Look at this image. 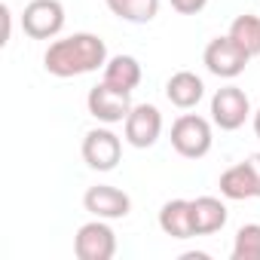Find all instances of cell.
<instances>
[{"label": "cell", "mask_w": 260, "mask_h": 260, "mask_svg": "<svg viewBox=\"0 0 260 260\" xmlns=\"http://www.w3.org/2000/svg\"><path fill=\"white\" fill-rule=\"evenodd\" d=\"M217 187H220V196H223V199H233V202L257 199V181H254V169H251L248 159L230 166V169L220 175Z\"/></svg>", "instance_id": "obj_13"}, {"label": "cell", "mask_w": 260, "mask_h": 260, "mask_svg": "<svg viewBox=\"0 0 260 260\" xmlns=\"http://www.w3.org/2000/svg\"><path fill=\"white\" fill-rule=\"evenodd\" d=\"M214 144V132H211V119L199 116V113H181L172 122V147L184 156V159H202Z\"/></svg>", "instance_id": "obj_2"}, {"label": "cell", "mask_w": 260, "mask_h": 260, "mask_svg": "<svg viewBox=\"0 0 260 260\" xmlns=\"http://www.w3.org/2000/svg\"><path fill=\"white\" fill-rule=\"evenodd\" d=\"M122 159V138L110 128H89L83 138V162L95 172H113Z\"/></svg>", "instance_id": "obj_7"}, {"label": "cell", "mask_w": 260, "mask_h": 260, "mask_svg": "<svg viewBox=\"0 0 260 260\" xmlns=\"http://www.w3.org/2000/svg\"><path fill=\"white\" fill-rule=\"evenodd\" d=\"M233 260H260V223H245L236 230Z\"/></svg>", "instance_id": "obj_18"}, {"label": "cell", "mask_w": 260, "mask_h": 260, "mask_svg": "<svg viewBox=\"0 0 260 260\" xmlns=\"http://www.w3.org/2000/svg\"><path fill=\"white\" fill-rule=\"evenodd\" d=\"M226 217H230V211L217 196H196L193 199V230H196V236L220 233L226 226Z\"/></svg>", "instance_id": "obj_14"}, {"label": "cell", "mask_w": 260, "mask_h": 260, "mask_svg": "<svg viewBox=\"0 0 260 260\" xmlns=\"http://www.w3.org/2000/svg\"><path fill=\"white\" fill-rule=\"evenodd\" d=\"M159 230L169 239H193V199H169L159 208Z\"/></svg>", "instance_id": "obj_11"}, {"label": "cell", "mask_w": 260, "mask_h": 260, "mask_svg": "<svg viewBox=\"0 0 260 260\" xmlns=\"http://www.w3.org/2000/svg\"><path fill=\"white\" fill-rule=\"evenodd\" d=\"M83 205L92 217H101V220H119V217H128V211H132L128 193H122L119 187H110V184L89 187L83 196Z\"/></svg>", "instance_id": "obj_10"}, {"label": "cell", "mask_w": 260, "mask_h": 260, "mask_svg": "<svg viewBox=\"0 0 260 260\" xmlns=\"http://www.w3.org/2000/svg\"><path fill=\"white\" fill-rule=\"evenodd\" d=\"M251 58L254 55H260V19L254 16V13H245V16H236L233 19V25H230V31H226Z\"/></svg>", "instance_id": "obj_17"}, {"label": "cell", "mask_w": 260, "mask_h": 260, "mask_svg": "<svg viewBox=\"0 0 260 260\" xmlns=\"http://www.w3.org/2000/svg\"><path fill=\"white\" fill-rule=\"evenodd\" d=\"M251 122H254V135L260 138V107H257V110L251 113Z\"/></svg>", "instance_id": "obj_22"}, {"label": "cell", "mask_w": 260, "mask_h": 260, "mask_svg": "<svg viewBox=\"0 0 260 260\" xmlns=\"http://www.w3.org/2000/svg\"><path fill=\"white\" fill-rule=\"evenodd\" d=\"M251 116V101L245 95V89L239 86H220L211 95V122L220 128V132H236L242 128Z\"/></svg>", "instance_id": "obj_4"}, {"label": "cell", "mask_w": 260, "mask_h": 260, "mask_svg": "<svg viewBox=\"0 0 260 260\" xmlns=\"http://www.w3.org/2000/svg\"><path fill=\"white\" fill-rule=\"evenodd\" d=\"M166 98L178 107V110H193L202 98H205V83L202 77H196L193 71H178L169 77L166 83Z\"/></svg>", "instance_id": "obj_12"}, {"label": "cell", "mask_w": 260, "mask_h": 260, "mask_svg": "<svg viewBox=\"0 0 260 260\" xmlns=\"http://www.w3.org/2000/svg\"><path fill=\"white\" fill-rule=\"evenodd\" d=\"M202 61H205L208 74H214V77H220V80H236V77L248 68L251 55H248L230 34H223V37L208 40V46H205V52H202Z\"/></svg>", "instance_id": "obj_3"}, {"label": "cell", "mask_w": 260, "mask_h": 260, "mask_svg": "<svg viewBox=\"0 0 260 260\" xmlns=\"http://www.w3.org/2000/svg\"><path fill=\"white\" fill-rule=\"evenodd\" d=\"M169 4H172V10L181 13V16H196V13H202V10L208 7V0H169Z\"/></svg>", "instance_id": "obj_19"}, {"label": "cell", "mask_w": 260, "mask_h": 260, "mask_svg": "<svg viewBox=\"0 0 260 260\" xmlns=\"http://www.w3.org/2000/svg\"><path fill=\"white\" fill-rule=\"evenodd\" d=\"M74 254L80 260H110L116 254V233L110 230L107 220L95 217L83 223L74 236Z\"/></svg>", "instance_id": "obj_9"}, {"label": "cell", "mask_w": 260, "mask_h": 260, "mask_svg": "<svg viewBox=\"0 0 260 260\" xmlns=\"http://www.w3.org/2000/svg\"><path fill=\"white\" fill-rule=\"evenodd\" d=\"M86 107H89V113H92L98 122H104V125H116V122H125L128 110H132L135 104H132V92L113 89V86H107V83L101 80L98 86L89 89V95H86Z\"/></svg>", "instance_id": "obj_6"}, {"label": "cell", "mask_w": 260, "mask_h": 260, "mask_svg": "<svg viewBox=\"0 0 260 260\" xmlns=\"http://www.w3.org/2000/svg\"><path fill=\"white\" fill-rule=\"evenodd\" d=\"M104 4L116 19L132 25H147L159 13V0H104Z\"/></svg>", "instance_id": "obj_16"}, {"label": "cell", "mask_w": 260, "mask_h": 260, "mask_svg": "<svg viewBox=\"0 0 260 260\" xmlns=\"http://www.w3.org/2000/svg\"><path fill=\"white\" fill-rule=\"evenodd\" d=\"M0 16H4V28H7V31H4V40H0V43L7 46V43H10V37H13V31H10V28H13V13H10V7H7V4L0 7Z\"/></svg>", "instance_id": "obj_20"}, {"label": "cell", "mask_w": 260, "mask_h": 260, "mask_svg": "<svg viewBox=\"0 0 260 260\" xmlns=\"http://www.w3.org/2000/svg\"><path fill=\"white\" fill-rule=\"evenodd\" d=\"M122 135L138 150L153 147L159 141V135H162V113H159V107L156 104H135L132 110H128L125 122H122Z\"/></svg>", "instance_id": "obj_8"}, {"label": "cell", "mask_w": 260, "mask_h": 260, "mask_svg": "<svg viewBox=\"0 0 260 260\" xmlns=\"http://www.w3.org/2000/svg\"><path fill=\"white\" fill-rule=\"evenodd\" d=\"M251 169H254V181H257V199H260V153H251L248 156Z\"/></svg>", "instance_id": "obj_21"}, {"label": "cell", "mask_w": 260, "mask_h": 260, "mask_svg": "<svg viewBox=\"0 0 260 260\" xmlns=\"http://www.w3.org/2000/svg\"><path fill=\"white\" fill-rule=\"evenodd\" d=\"M104 64H107V46H104V40L98 34H89V31L52 40L49 49L43 52L46 74H52L58 80L83 77V74H92V71H98Z\"/></svg>", "instance_id": "obj_1"}, {"label": "cell", "mask_w": 260, "mask_h": 260, "mask_svg": "<svg viewBox=\"0 0 260 260\" xmlns=\"http://www.w3.org/2000/svg\"><path fill=\"white\" fill-rule=\"evenodd\" d=\"M141 77H144V71H141V61L135 55H113L104 64V83L113 89H122V92L138 89Z\"/></svg>", "instance_id": "obj_15"}, {"label": "cell", "mask_w": 260, "mask_h": 260, "mask_svg": "<svg viewBox=\"0 0 260 260\" xmlns=\"http://www.w3.org/2000/svg\"><path fill=\"white\" fill-rule=\"evenodd\" d=\"M64 28L61 0H31L22 13V31L31 40H55Z\"/></svg>", "instance_id": "obj_5"}]
</instances>
